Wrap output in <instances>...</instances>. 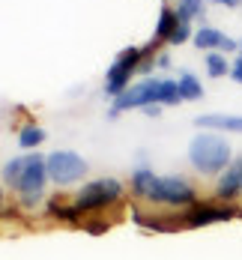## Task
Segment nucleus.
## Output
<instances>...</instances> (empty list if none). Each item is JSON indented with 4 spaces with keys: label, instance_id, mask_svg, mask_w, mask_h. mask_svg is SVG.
Returning <instances> with one entry per match:
<instances>
[{
    "label": "nucleus",
    "instance_id": "1",
    "mask_svg": "<svg viewBox=\"0 0 242 260\" xmlns=\"http://www.w3.org/2000/svg\"><path fill=\"white\" fill-rule=\"evenodd\" d=\"M183 99L180 84L177 81H161V78H147L134 84L132 90H126L123 96H117V102L111 108V117H117L120 111L129 108H153V105H177Z\"/></svg>",
    "mask_w": 242,
    "mask_h": 260
},
{
    "label": "nucleus",
    "instance_id": "2",
    "mask_svg": "<svg viewBox=\"0 0 242 260\" xmlns=\"http://www.w3.org/2000/svg\"><path fill=\"white\" fill-rule=\"evenodd\" d=\"M188 161L200 171V174H218L230 165V147L224 138H218L213 132H203L197 138H191L188 144Z\"/></svg>",
    "mask_w": 242,
    "mask_h": 260
},
{
    "label": "nucleus",
    "instance_id": "3",
    "mask_svg": "<svg viewBox=\"0 0 242 260\" xmlns=\"http://www.w3.org/2000/svg\"><path fill=\"white\" fill-rule=\"evenodd\" d=\"M120 198H123V185L105 177V180L87 182L78 191V198H75V207L81 212H96V209H105L108 204H117Z\"/></svg>",
    "mask_w": 242,
    "mask_h": 260
},
{
    "label": "nucleus",
    "instance_id": "4",
    "mask_svg": "<svg viewBox=\"0 0 242 260\" xmlns=\"http://www.w3.org/2000/svg\"><path fill=\"white\" fill-rule=\"evenodd\" d=\"M150 201L170 204V207H194V185L183 177H156Z\"/></svg>",
    "mask_w": 242,
    "mask_h": 260
},
{
    "label": "nucleus",
    "instance_id": "5",
    "mask_svg": "<svg viewBox=\"0 0 242 260\" xmlns=\"http://www.w3.org/2000/svg\"><path fill=\"white\" fill-rule=\"evenodd\" d=\"M45 165H48V177L57 185H72V182H78L87 174V161L78 153H72V150H57V153H51V156L45 158Z\"/></svg>",
    "mask_w": 242,
    "mask_h": 260
},
{
    "label": "nucleus",
    "instance_id": "6",
    "mask_svg": "<svg viewBox=\"0 0 242 260\" xmlns=\"http://www.w3.org/2000/svg\"><path fill=\"white\" fill-rule=\"evenodd\" d=\"M45 177H48V165L42 156H27L24 161V174L18 180V191H21V201L24 207H33L39 198H42V185H45Z\"/></svg>",
    "mask_w": 242,
    "mask_h": 260
},
{
    "label": "nucleus",
    "instance_id": "7",
    "mask_svg": "<svg viewBox=\"0 0 242 260\" xmlns=\"http://www.w3.org/2000/svg\"><path fill=\"white\" fill-rule=\"evenodd\" d=\"M141 60H144V51H137V48H129V51H123L114 60V66L108 69V84H105V90L111 96H123L126 93V84L132 78V72L141 66Z\"/></svg>",
    "mask_w": 242,
    "mask_h": 260
},
{
    "label": "nucleus",
    "instance_id": "8",
    "mask_svg": "<svg viewBox=\"0 0 242 260\" xmlns=\"http://www.w3.org/2000/svg\"><path fill=\"white\" fill-rule=\"evenodd\" d=\"M236 212H239V209H233L230 204L203 201V204L188 207V212L183 215V224H186V228H203V224H213V221H230Z\"/></svg>",
    "mask_w": 242,
    "mask_h": 260
},
{
    "label": "nucleus",
    "instance_id": "9",
    "mask_svg": "<svg viewBox=\"0 0 242 260\" xmlns=\"http://www.w3.org/2000/svg\"><path fill=\"white\" fill-rule=\"evenodd\" d=\"M194 45H197V48H206V51H233V48H239L230 36H224V33L215 30V27H200V30L194 33Z\"/></svg>",
    "mask_w": 242,
    "mask_h": 260
},
{
    "label": "nucleus",
    "instance_id": "10",
    "mask_svg": "<svg viewBox=\"0 0 242 260\" xmlns=\"http://www.w3.org/2000/svg\"><path fill=\"white\" fill-rule=\"evenodd\" d=\"M242 194V158H236L218 180V201H233Z\"/></svg>",
    "mask_w": 242,
    "mask_h": 260
},
{
    "label": "nucleus",
    "instance_id": "11",
    "mask_svg": "<svg viewBox=\"0 0 242 260\" xmlns=\"http://www.w3.org/2000/svg\"><path fill=\"white\" fill-rule=\"evenodd\" d=\"M200 129H224V132H242V117H221V114H206L194 120Z\"/></svg>",
    "mask_w": 242,
    "mask_h": 260
},
{
    "label": "nucleus",
    "instance_id": "12",
    "mask_svg": "<svg viewBox=\"0 0 242 260\" xmlns=\"http://www.w3.org/2000/svg\"><path fill=\"white\" fill-rule=\"evenodd\" d=\"M48 215L51 218H60V221H69V224H78L81 221V209L75 204H66L60 198H51L48 201Z\"/></svg>",
    "mask_w": 242,
    "mask_h": 260
},
{
    "label": "nucleus",
    "instance_id": "13",
    "mask_svg": "<svg viewBox=\"0 0 242 260\" xmlns=\"http://www.w3.org/2000/svg\"><path fill=\"white\" fill-rule=\"evenodd\" d=\"M153 182H156V174L147 171V168H141V171L132 174V191L137 198H150L153 194Z\"/></svg>",
    "mask_w": 242,
    "mask_h": 260
},
{
    "label": "nucleus",
    "instance_id": "14",
    "mask_svg": "<svg viewBox=\"0 0 242 260\" xmlns=\"http://www.w3.org/2000/svg\"><path fill=\"white\" fill-rule=\"evenodd\" d=\"M174 27H177V12L174 9H167V6H161V15H159V27H156V39H170V33H174Z\"/></svg>",
    "mask_w": 242,
    "mask_h": 260
},
{
    "label": "nucleus",
    "instance_id": "15",
    "mask_svg": "<svg viewBox=\"0 0 242 260\" xmlns=\"http://www.w3.org/2000/svg\"><path fill=\"white\" fill-rule=\"evenodd\" d=\"M180 93H183V99H188V102H194V99H200V81L194 78L191 72H183L180 75Z\"/></svg>",
    "mask_w": 242,
    "mask_h": 260
},
{
    "label": "nucleus",
    "instance_id": "16",
    "mask_svg": "<svg viewBox=\"0 0 242 260\" xmlns=\"http://www.w3.org/2000/svg\"><path fill=\"white\" fill-rule=\"evenodd\" d=\"M194 15H203V0H180V6H177V21L188 24V18H194Z\"/></svg>",
    "mask_w": 242,
    "mask_h": 260
},
{
    "label": "nucleus",
    "instance_id": "17",
    "mask_svg": "<svg viewBox=\"0 0 242 260\" xmlns=\"http://www.w3.org/2000/svg\"><path fill=\"white\" fill-rule=\"evenodd\" d=\"M24 161H27V158H9V161H6V168H3V180L9 182L12 188L18 185L21 174H24Z\"/></svg>",
    "mask_w": 242,
    "mask_h": 260
},
{
    "label": "nucleus",
    "instance_id": "18",
    "mask_svg": "<svg viewBox=\"0 0 242 260\" xmlns=\"http://www.w3.org/2000/svg\"><path fill=\"white\" fill-rule=\"evenodd\" d=\"M45 141V132L39 129V126H27V129H21V135H18V144L24 147V150H30V147H39Z\"/></svg>",
    "mask_w": 242,
    "mask_h": 260
},
{
    "label": "nucleus",
    "instance_id": "19",
    "mask_svg": "<svg viewBox=\"0 0 242 260\" xmlns=\"http://www.w3.org/2000/svg\"><path fill=\"white\" fill-rule=\"evenodd\" d=\"M227 69H230V66H227V60H224L218 51H210V54H206V72H210L213 78L227 75Z\"/></svg>",
    "mask_w": 242,
    "mask_h": 260
},
{
    "label": "nucleus",
    "instance_id": "20",
    "mask_svg": "<svg viewBox=\"0 0 242 260\" xmlns=\"http://www.w3.org/2000/svg\"><path fill=\"white\" fill-rule=\"evenodd\" d=\"M188 33H191L188 24L177 21V27H174V33H170V39H167V42H170V45H180V42H186V39H188Z\"/></svg>",
    "mask_w": 242,
    "mask_h": 260
},
{
    "label": "nucleus",
    "instance_id": "21",
    "mask_svg": "<svg viewBox=\"0 0 242 260\" xmlns=\"http://www.w3.org/2000/svg\"><path fill=\"white\" fill-rule=\"evenodd\" d=\"M84 231H87V234H105L108 221H84Z\"/></svg>",
    "mask_w": 242,
    "mask_h": 260
},
{
    "label": "nucleus",
    "instance_id": "22",
    "mask_svg": "<svg viewBox=\"0 0 242 260\" xmlns=\"http://www.w3.org/2000/svg\"><path fill=\"white\" fill-rule=\"evenodd\" d=\"M230 75H233V81H239V84H242V57L230 66Z\"/></svg>",
    "mask_w": 242,
    "mask_h": 260
},
{
    "label": "nucleus",
    "instance_id": "23",
    "mask_svg": "<svg viewBox=\"0 0 242 260\" xmlns=\"http://www.w3.org/2000/svg\"><path fill=\"white\" fill-rule=\"evenodd\" d=\"M213 3H221V6H239L242 0H213Z\"/></svg>",
    "mask_w": 242,
    "mask_h": 260
},
{
    "label": "nucleus",
    "instance_id": "24",
    "mask_svg": "<svg viewBox=\"0 0 242 260\" xmlns=\"http://www.w3.org/2000/svg\"><path fill=\"white\" fill-rule=\"evenodd\" d=\"M0 201H3V194H0Z\"/></svg>",
    "mask_w": 242,
    "mask_h": 260
}]
</instances>
